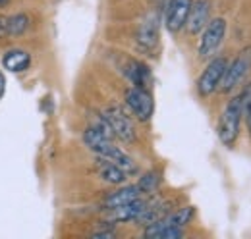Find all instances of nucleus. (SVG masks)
<instances>
[{
  "instance_id": "15",
  "label": "nucleus",
  "mask_w": 251,
  "mask_h": 239,
  "mask_svg": "<svg viewBox=\"0 0 251 239\" xmlns=\"http://www.w3.org/2000/svg\"><path fill=\"white\" fill-rule=\"evenodd\" d=\"M135 39H137V43H139V47H143V48H147V50H151V48H155L158 43V25L157 22L151 18V20H145L141 25H139V29L135 33Z\"/></svg>"
},
{
  "instance_id": "13",
  "label": "nucleus",
  "mask_w": 251,
  "mask_h": 239,
  "mask_svg": "<svg viewBox=\"0 0 251 239\" xmlns=\"http://www.w3.org/2000/svg\"><path fill=\"white\" fill-rule=\"evenodd\" d=\"M184 228H178V226H172L166 222V218H160L157 222L145 226L143 230V238H151V239H180L184 238Z\"/></svg>"
},
{
  "instance_id": "12",
  "label": "nucleus",
  "mask_w": 251,
  "mask_h": 239,
  "mask_svg": "<svg viewBox=\"0 0 251 239\" xmlns=\"http://www.w3.org/2000/svg\"><path fill=\"white\" fill-rule=\"evenodd\" d=\"M97 174L102 181H106L110 185H124L127 179V172L124 168H120L118 164H114L106 158H100V156H97Z\"/></svg>"
},
{
  "instance_id": "5",
  "label": "nucleus",
  "mask_w": 251,
  "mask_h": 239,
  "mask_svg": "<svg viewBox=\"0 0 251 239\" xmlns=\"http://www.w3.org/2000/svg\"><path fill=\"white\" fill-rule=\"evenodd\" d=\"M226 68H228V58L217 56V58L211 60L197 79V93L201 96H211L220 87V81L224 77Z\"/></svg>"
},
{
  "instance_id": "8",
  "label": "nucleus",
  "mask_w": 251,
  "mask_h": 239,
  "mask_svg": "<svg viewBox=\"0 0 251 239\" xmlns=\"http://www.w3.org/2000/svg\"><path fill=\"white\" fill-rule=\"evenodd\" d=\"M193 0H170L164 14V25L170 33H180L186 27Z\"/></svg>"
},
{
  "instance_id": "14",
  "label": "nucleus",
  "mask_w": 251,
  "mask_h": 239,
  "mask_svg": "<svg viewBox=\"0 0 251 239\" xmlns=\"http://www.w3.org/2000/svg\"><path fill=\"white\" fill-rule=\"evenodd\" d=\"M126 75H127V79L131 81L133 87L149 89V83H151V70H149L147 64L137 62V60H129L127 70H126Z\"/></svg>"
},
{
  "instance_id": "3",
  "label": "nucleus",
  "mask_w": 251,
  "mask_h": 239,
  "mask_svg": "<svg viewBox=\"0 0 251 239\" xmlns=\"http://www.w3.org/2000/svg\"><path fill=\"white\" fill-rule=\"evenodd\" d=\"M226 20L224 18H213L205 29L201 31V39H199V47L197 52L201 58H213L217 54V50L220 48L224 37H226Z\"/></svg>"
},
{
  "instance_id": "17",
  "label": "nucleus",
  "mask_w": 251,
  "mask_h": 239,
  "mask_svg": "<svg viewBox=\"0 0 251 239\" xmlns=\"http://www.w3.org/2000/svg\"><path fill=\"white\" fill-rule=\"evenodd\" d=\"M193 216H195V209H193V207H184V209H178V210L168 212L164 218H166V222H168V224H172V226L186 228L189 222L193 220Z\"/></svg>"
},
{
  "instance_id": "20",
  "label": "nucleus",
  "mask_w": 251,
  "mask_h": 239,
  "mask_svg": "<svg viewBox=\"0 0 251 239\" xmlns=\"http://www.w3.org/2000/svg\"><path fill=\"white\" fill-rule=\"evenodd\" d=\"M246 95V104H244V116H246V123H248V131L251 135V87L244 89Z\"/></svg>"
},
{
  "instance_id": "10",
  "label": "nucleus",
  "mask_w": 251,
  "mask_h": 239,
  "mask_svg": "<svg viewBox=\"0 0 251 239\" xmlns=\"http://www.w3.org/2000/svg\"><path fill=\"white\" fill-rule=\"evenodd\" d=\"M147 205H149V201L139 197V199H135V201H131L127 205L110 209L108 210V218H110V222H116V224L118 222L120 224H124V222H135L141 216V212L147 209Z\"/></svg>"
},
{
  "instance_id": "16",
  "label": "nucleus",
  "mask_w": 251,
  "mask_h": 239,
  "mask_svg": "<svg viewBox=\"0 0 251 239\" xmlns=\"http://www.w3.org/2000/svg\"><path fill=\"white\" fill-rule=\"evenodd\" d=\"M2 64L8 72H14V73H20V72H25L29 66H31V56L25 52V50H20V48H14L10 52L4 54Z\"/></svg>"
},
{
  "instance_id": "22",
  "label": "nucleus",
  "mask_w": 251,
  "mask_h": 239,
  "mask_svg": "<svg viewBox=\"0 0 251 239\" xmlns=\"http://www.w3.org/2000/svg\"><path fill=\"white\" fill-rule=\"evenodd\" d=\"M91 236H93V238H114L116 232H114V230H100V232H93Z\"/></svg>"
},
{
  "instance_id": "4",
  "label": "nucleus",
  "mask_w": 251,
  "mask_h": 239,
  "mask_svg": "<svg viewBox=\"0 0 251 239\" xmlns=\"http://www.w3.org/2000/svg\"><path fill=\"white\" fill-rule=\"evenodd\" d=\"M251 70V47L244 48L236 58L232 62H228V68L224 72V77L220 81L219 89L222 93H228V91L236 89L240 85V81L248 75V72Z\"/></svg>"
},
{
  "instance_id": "21",
  "label": "nucleus",
  "mask_w": 251,
  "mask_h": 239,
  "mask_svg": "<svg viewBox=\"0 0 251 239\" xmlns=\"http://www.w3.org/2000/svg\"><path fill=\"white\" fill-rule=\"evenodd\" d=\"M8 35H10V31H8V18L0 16V39H4Z\"/></svg>"
},
{
  "instance_id": "7",
  "label": "nucleus",
  "mask_w": 251,
  "mask_h": 239,
  "mask_svg": "<svg viewBox=\"0 0 251 239\" xmlns=\"http://www.w3.org/2000/svg\"><path fill=\"white\" fill-rule=\"evenodd\" d=\"M104 118L108 120L112 131H114V137L124 141V143H133L135 141V127H133V121L131 118L126 114L120 106H108L104 110Z\"/></svg>"
},
{
  "instance_id": "1",
  "label": "nucleus",
  "mask_w": 251,
  "mask_h": 239,
  "mask_svg": "<svg viewBox=\"0 0 251 239\" xmlns=\"http://www.w3.org/2000/svg\"><path fill=\"white\" fill-rule=\"evenodd\" d=\"M83 143H85L87 149L91 150V152H95L97 156L106 158V160L118 164L120 168H124L127 174H131V172L137 170L133 158H131L129 154H126L120 147H116V145H114V139L102 135L99 129H95L93 125H89V127L83 131Z\"/></svg>"
},
{
  "instance_id": "9",
  "label": "nucleus",
  "mask_w": 251,
  "mask_h": 239,
  "mask_svg": "<svg viewBox=\"0 0 251 239\" xmlns=\"http://www.w3.org/2000/svg\"><path fill=\"white\" fill-rule=\"evenodd\" d=\"M211 8H213L211 0H193L188 24H186L189 35H197L205 29V25L211 22Z\"/></svg>"
},
{
  "instance_id": "2",
  "label": "nucleus",
  "mask_w": 251,
  "mask_h": 239,
  "mask_svg": "<svg viewBox=\"0 0 251 239\" xmlns=\"http://www.w3.org/2000/svg\"><path fill=\"white\" fill-rule=\"evenodd\" d=\"M244 104H246V95L244 91L236 96H232L222 112V116L219 120V133L220 143L224 147H232L240 135V123H242V116H244Z\"/></svg>"
},
{
  "instance_id": "11",
  "label": "nucleus",
  "mask_w": 251,
  "mask_h": 239,
  "mask_svg": "<svg viewBox=\"0 0 251 239\" xmlns=\"http://www.w3.org/2000/svg\"><path fill=\"white\" fill-rule=\"evenodd\" d=\"M139 197H141V191H139L137 183H135V185H122L120 189L108 193V195L102 199V207L106 210L116 209V207L127 205V203H131V201H135V199H139Z\"/></svg>"
},
{
  "instance_id": "19",
  "label": "nucleus",
  "mask_w": 251,
  "mask_h": 239,
  "mask_svg": "<svg viewBox=\"0 0 251 239\" xmlns=\"http://www.w3.org/2000/svg\"><path fill=\"white\" fill-rule=\"evenodd\" d=\"M160 172L157 170H151V172H147L143 178L137 181V187H139V191H141V195H151V193H155L158 189V185H160Z\"/></svg>"
},
{
  "instance_id": "24",
  "label": "nucleus",
  "mask_w": 251,
  "mask_h": 239,
  "mask_svg": "<svg viewBox=\"0 0 251 239\" xmlns=\"http://www.w3.org/2000/svg\"><path fill=\"white\" fill-rule=\"evenodd\" d=\"M6 2H8V0H0V6H4V4H6Z\"/></svg>"
},
{
  "instance_id": "6",
  "label": "nucleus",
  "mask_w": 251,
  "mask_h": 239,
  "mask_svg": "<svg viewBox=\"0 0 251 239\" xmlns=\"http://www.w3.org/2000/svg\"><path fill=\"white\" fill-rule=\"evenodd\" d=\"M126 104L129 108V112L139 120V121H149L155 110V102L153 96L147 89H139V87H131L126 91Z\"/></svg>"
},
{
  "instance_id": "18",
  "label": "nucleus",
  "mask_w": 251,
  "mask_h": 239,
  "mask_svg": "<svg viewBox=\"0 0 251 239\" xmlns=\"http://www.w3.org/2000/svg\"><path fill=\"white\" fill-rule=\"evenodd\" d=\"M29 25H31V20H29L27 14H14V16L8 18V31H10L12 37L24 35L29 29Z\"/></svg>"
},
{
  "instance_id": "23",
  "label": "nucleus",
  "mask_w": 251,
  "mask_h": 239,
  "mask_svg": "<svg viewBox=\"0 0 251 239\" xmlns=\"http://www.w3.org/2000/svg\"><path fill=\"white\" fill-rule=\"evenodd\" d=\"M4 91H6V79H4V75L0 72V98L4 96Z\"/></svg>"
}]
</instances>
